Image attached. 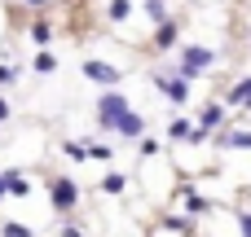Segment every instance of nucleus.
I'll list each match as a JSON object with an SVG mask.
<instances>
[{"label": "nucleus", "instance_id": "obj_23", "mask_svg": "<svg viewBox=\"0 0 251 237\" xmlns=\"http://www.w3.org/2000/svg\"><path fill=\"white\" fill-rule=\"evenodd\" d=\"M13 79H18V70L13 66H0V84H13Z\"/></svg>", "mask_w": 251, "mask_h": 237}, {"label": "nucleus", "instance_id": "obj_19", "mask_svg": "<svg viewBox=\"0 0 251 237\" xmlns=\"http://www.w3.org/2000/svg\"><path fill=\"white\" fill-rule=\"evenodd\" d=\"M62 154H66V158H79V163H84V158H88V145H75V141H66V145H62Z\"/></svg>", "mask_w": 251, "mask_h": 237}, {"label": "nucleus", "instance_id": "obj_20", "mask_svg": "<svg viewBox=\"0 0 251 237\" xmlns=\"http://www.w3.org/2000/svg\"><path fill=\"white\" fill-rule=\"evenodd\" d=\"M101 189H106V194H124V176H119V172H110V176L101 180Z\"/></svg>", "mask_w": 251, "mask_h": 237}, {"label": "nucleus", "instance_id": "obj_8", "mask_svg": "<svg viewBox=\"0 0 251 237\" xmlns=\"http://www.w3.org/2000/svg\"><path fill=\"white\" fill-rule=\"evenodd\" d=\"M110 132H119V136H141V132H146V123H141V114H132V110H128Z\"/></svg>", "mask_w": 251, "mask_h": 237}, {"label": "nucleus", "instance_id": "obj_7", "mask_svg": "<svg viewBox=\"0 0 251 237\" xmlns=\"http://www.w3.org/2000/svg\"><path fill=\"white\" fill-rule=\"evenodd\" d=\"M159 88H163L176 106H185V97H190V79H159Z\"/></svg>", "mask_w": 251, "mask_h": 237}, {"label": "nucleus", "instance_id": "obj_14", "mask_svg": "<svg viewBox=\"0 0 251 237\" xmlns=\"http://www.w3.org/2000/svg\"><path fill=\"white\" fill-rule=\"evenodd\" d=\"M185 207H190V215H203V211H207V198L194 194V189H185Z\"/></svg>", "mask_w": 251, "mask_h": 237}, {"label": "nucleus", "instance_id": "obj_22", "mask_svg": "<svg viewBox=\"0 0 251 237\" xmlns=\"http://www.w3.org/2000/svg\"><path fill=\"white\" fill-rule=\"evenodd\" d=\"M238 233L251 237V211H238Z\"/></svg>", "mask_w": 251, "mask_h": 237}, {"label": "nucleus", "instance_id": "obj_4", "mask_svg": "<svg viewBox=\"0 0 251 237\" xmlns=\"http://www.w3.org/2000/svg\"><path fill=\"white\" fill-rule=\"evenodd\" d=\"M84 75H88L93 84H106V88H115V84H119V70H115L110 62H84Z\"/></svg>", "mask_w": 251, "mask_h": 237}, {"label": "nucleus", "instance_id": "obj_24", "mask_svg": "<svg viewBox=\"0 0 251 237\" xmlns=\"http://www.w3.org/2000/svg\"><path fill=\"white\" fill-rule=\"evenodd\" d=\"M62 237H84V229H75V224H66V229H62Z\"/></svg>", "mask_w": 251, "mask_h": 237}, {"label": "nucleus", "instance_id": "obj_27", "mask_svg": "<svg viewBox=\"0 0 251 237\" xmlns=\"http://www.w3.org/2000/svg\"><path fill=\"white\" fill-rule=\"evenodd\" d=\"M0 198H4V176H0Z\"/></svg>", "mask_w": 251, "mask_h": 237}, {"label": "nucleus", "instance_id": "obj_11", "mask_svg": "<svg viewBox=\"0 0 251 237\" xmlns=\"http://www.w3.org/2000/svg\"><path fill=\"white\" fill-rule=\"evenodd\" d=\"M176 44V26L172 22H159V31H154V48H172Z\"/></svg>", "mask_w": 251, "mask_h": 237}, {"label": "nucleus", "instance_id": "obj_13", "mask_svg": "<svg viewBox=\"0 0 251 237\" xmlns=\"http://www.w3.org/2000/svg\"><path fill=\"white\" fill-rule=\"evenodd\" d=\"M141 9H146V18H150L154 26H159V22H168V4H163V0H146Z\"/></svg>", "mask_w": 251, "mask_h": 237}, {"label": "nucleus", "instance_id": "obj_18", "mask_svg": "<svg viewBox=\"0 0 251 237\" xmlns=\"http://www.w3.org/2000/svg\"><path fill=\"white\" fill-rule=\"evenodd\" d=\"M0 233H4V237H31V229H26V224H13V220H4V224H0Z\"/></svg>", "mask_w": 251, "mask_h": 237}, {"label": "nucleus", "instance_id": "obj_1", "mask_svg": "<svg viewBox=\"0 0 251 237\" xmlns=\"http://www.w3.org/2000/svg\"><path fill=\"white\" fill-rule=\"evenodd\" d=\"M212 62H216L212 48H203V44H185V48H181V79H199Z\"/></svg>", "mask_w": 251, "mask_h": 237}, {"label": "nucleus", "instance_id": "obj_16", "mask_svg": "<svg viewBox=\"0 0 251 237\" xmlns=\"http://www.w3.org/2000/svg\"><path fill=\"white\" fill-rule=\"evenodd\" d=\"M31 40H35V44H49V40H53V26H49V22H31Z\"/></svg>", "mask_w": 251, "mask_h": 237}, {"label": "nucleus", "instance_id": "obj_3", "mask_svg": "<svg viewBox=\"0 0 251 237\" xmlns=\"http://www.w3.org/2000/svg\"><path fill=\"white\" fill-rule=\"evenodd\" d=\"M49 198H53V211H75V202H79V189H75V180L71 176H57L53 185H49Z\"/></svg>", "mask_w": 251, "mask_h": 237}, {"label": "nucleus", "instance_id": "obj_2", "mask_svg": "<svg viewBox=\"0 0 251 237\" xmlns=\"http://www.w3.org/2000/svg\"><path fill=\"white\" fill-rule=\"evenodd\" d=\"M124 114H128V97H124V92H106V97L97 101V123H101L106 132H110Z\"/></svg>", "mask_w": 251, "mask_h": 237}, {"label": "nucleus", "instance_id": "obj_25", "mask_svg": "<svg viewBox=\"0 0 251 237\" xmlns=\"http://www.w3.org/2000/svg\"><path fill=\"white\" fill-rule=\"evenodd\" d=\"M0 119H9V101L4 97H0Z\"/></svg>", "mask_w": 251, "mask_h": 237}, {"label": "nucleus", "instance_id": "obj_10", "mask_svg": "<svg viewBox=\"0 0 251 237\" xmlns=\"http://www.w3.org/2000/svg\"><path fill=\"white\" fill-rule=\"evenodd\" d=\"M229 106H247L251 110V79H238V84L229 88Z\"/></svg>", "mask_w": 251, "mask_h": 237}, {"label": "nucleus", "instance_id": "obj_6", "mask_svg": "<svg viewBox=\"0 0 251 237\" xmlns=\"http://www.w3.org/2000/svg\"><path fill=\"white\" fill-rule=\"evenodd\" d=\"M221 150H251V132H216Z\"/></svg>", "mask_w": 251, "mask_h": 237}, {"label": "nucleus", "instance_id": "obj_26", "mask_svg": "<svg viewBox=\"0 0 251 237\" xmlns=\"http://www.w3.org/2000/svg\"><path fill=\"white\" fill-rule=\"evenodd\" d=\"M26 4H31V9H44V4H49V0H26Z\"/></svg>", "mask_w": 251, "mask_h": 237}, {"label": "nucleus", "instance_id": "obj_9", "mask_svg": "<svg viewBox=\"0 0 251 237\" xmlns=\"http://www.w3.org/2000/svg\"><path fill=\"white\" fill-rule=\"evenodd\" d=\"M4 194H13V198H26V194H31L26 176H22V172H4Z\"/></svg>", "mask_w": 251, "mask_h": 237}, {"label": "nucleus", "instance_id": "obj_21", "mask_svg": "<svg viewBox=\"0 0 251 237\" xmlns=\"http://www.w3.org/2000/svg\"><path fill=\"white\" fill-rule=\"evenodd\" d=\"M163 229H172V233H190V215H185V220H181V215H168Z\"/></svg>", "mask_w": 251, "mask_h": 237}, {"label": "nucleus", "instance_id": "obj_12", "mask_svg": "<svg viewBox=\"0 0 251 237\" xmlns=\"http://www.w3.org/2000/svg\"><path fill=\"white\" fill-rule=\"evenodd\" d=\"M221 123H225V106H207V110H203V123H199V128L207 132V128H221Z\"/></svg>", "mask_w": 251, "mask_h": 237}, {"label": "nucleus", "instance_id": "obj_5", "mask_svg": "<svg viewBox=\"0 0 251 237\" xmlns=\"http://www.w3.org/2000/svg\"><path fill=\"white\" fill-rule=\"evenodd\" d=\"M168 136H172V141H190V145H199V141H203V128H194L190 119H172Z\"/></svg>", "mask_w": 251, "mask_h": 237}, {"label": "nucleus", "instance_id": "obj_17", "mask_svg": "<svg viewBox=\"0 0 251 237\" xmlns=\"http://www.w3.org/2000/svg\"><path fill=\"white\" fill-rule=\"evenodd\" d=\"M35 70H40V75H53V70H57V57H53V53H40V57H35Z\"/></svg>", "mask_w": 251, "mask_h": 237}, {"label": "nucleus", "instance_id": "obj_15", "mask_svg": "<svg viewBox=\"0 0 251 237\" xmlns=\"http://www.w3.org/2000/svg\"><path fill=\"white\" fill-rule=\"evenodd\" d=\"M106 13H110V22H124V18L132 13V4H128V0H110V4H106Z\"/></svg>", "mask_w": 251, "mask_h": 237}]
</instances>
